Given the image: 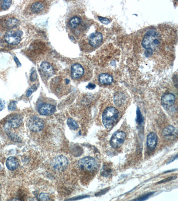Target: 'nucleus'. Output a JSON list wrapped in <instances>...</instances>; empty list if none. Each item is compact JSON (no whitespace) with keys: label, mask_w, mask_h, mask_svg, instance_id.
Segmentation results:
<instances>
[{"label":"nucleus","mask_w":178,"mask_h":201,"mask_svg":"<svg viewBox=\"0 0 178 201\" xmlns=\"http://www.w3.org/2000/svg\"><path fill=\"white\" fill-rule=\"evenodd\" d=\"M28 125L31 131L38 132L43 129L44 124L40 118L37 116H33L29 119Z\"/></svg>","instance_id":"nucleus-7"},{"label":"nucleus","mask_w":178,"mask_h":201,"mask_svg":"<svg viewBox=\"0 0 178 201\" xmlns=\"http://www.w3.org/2000/svg\"><path fill=\"white\" fill-rule=\"evenodd\" d=\"M108 189H104V190H102L101 191L97 193V194H96L95 196H99L102 195H103V194H105L107 191Z\"/></svg>","instance_id":"nucleus-33"},{"label":"nucleus","mask_w":178,"mask_h":201,"mask_svg":"<svg viewBox=\"0 0 178 201\" xmlns=\"http://www.w3.org/2000/svg\"><path fill=\"white\" fill-rule=\"evenodd\" d=\"M81 23L80 19L78 17H74L71 19L69 22V25L72 29L76 28L77 27L80 25Z\"/></svg>","instance_id":"nucleus-20"},{"label":"nucleus","mask_w":178,"mask_h":201,"mask_svg":"<svg viewBox=\"0 0 178 201\" xmlns=\"http://www.w3.org/2000/svg\"><path fill=\"white\" fill-rule=\"evenodd\" d=\"M79 166L82 170L90 172L96 170L98 167L95 160L91 157H86L80 160Z\"/></svg>","instance_id":"nucleus-4"},{"label":"nucleus","mask_w":178,"mask_h":201,"mask_svg":"<svg viewBox=\"0 0 178 201\" xmlns=\"http://www.w3.org/2000/svg\"><path fill=\"white\" fill-rule=\"evenodd\" d=\"M39 199L40 201L51 200L50 197L47 193H41L39 196Z\"/></svg>","instance_id":"nucleus-24"},{"label":"nucleus","mask_w":178,"mask_h":201,"mask_svg":"<svg viewBox=\"0 0 178 201\" xmlns=\"http://www.w3.org/2000/svg\"><path fill=\"white\" fill-rule=\"evenodd\" d=\"M16 103L17 102L16 101H13V102H11L8 107L9 111H12L15 110L17 108Z\"/></svg>","instance_id":"nucleus-28"},{"label":"nucleus","mask_w":178,"mask_h":201,"mask_svg":"<svg viewBox=\"0 0 178 201\" xmlns=\"http://www.w3.org/2000/svg\"><path fill=\"white\" fill-rule=\"evenodd\" d=\"M154 192H151L148 193V194H145V195H143L142 196L140 197V198H138L137 199H136L135 200L136 201H144L147 199L149 197L151 196L152 195H153Z\"/></svg>","instance_id":"nucleus-25"},{"label":"nucleus","mask_w":178,"mask_h":201,"mask_svg":"<svg viewBox=\"0 0 178 201\" xmlns=\"http://www.w3.org/2000/svg\"><path fill=\"white\" fill-rule=\"evenodd\" d=\"M176 178V177H170V178H168L166 179L163 180L160 182H159L158 183V184L166 182H169V181L173 180L175 179Z\"/></svg>","instance_id":"nucleus-31"},{"label":"nucleus","mask_w":178,"mask_h":201,"mask_svg":"<svg viewBox=\"0 0 178 201\" xmlns=\"http://www.w3.org/2000/svg\"><path fill=\"white\" fill-rule=\"evenodd\" d=\"M161 103L163 107L169 108L173 106L176 101V97L172 93H166L161 97Z\"/></svg>","instance_id":"nucleus-10"},{"label":"nucleus","mask_w":178,"mask_h":201,"mask_svg":"<svg viewBox=\"0 0 178 201\" xmlns=\"http://www.w3.org/2000/svg\"><path fill=\"white\" fill-rule=\"evenodd\" d=\"M22 32L20 31H10L4 36L5 41L9 44L15 45L18 44L21 40V36Z\"/></svg>","instance_id":"nucleus-5"},{"label":"nucleus","mask_w":178,"mask_h":201,"mask_svg":"<svg viewBox=\"0 0 178 201\" xmlns=\"http://www.w3.org/2000/svg\"><path fill=\"white\" fill-rule=\"evenodd\" d=\"M12 1H3L1 3V8L4 10H7L11 5Z\"/></svg>","instance_id":"nucleus-23"},{"label":"nucleus","mask_w":178,"mask_h":201,"mask_svg":"<svg viewBox=\"0 0 178 201\" xmlns=\"http://www.w3.org/2000/svg\"><path fill=\"white\" fill-rule=\"evenodd\" d=\"M99 20L103 23L105 24H108L109 23L110 21L108 19L105 18H103V17H99Z\"/></svg>","instance_id":"nucleus-29"},{"label":"nucleus","mask_w":178,"mask_h":201,"mask_svg":"<svg viewBox=\"0 0 178 201\" xmlns=\"http://www.w3.org/2000/svg\"><path fill=\"white\" fill-rule=\"evenodd\" d=\"M126 136L123 132H118L113 134L110 141L111 146L115 149H119L123 145Z\"/></svg>","instance_id":"nucleus-6"},{"label":"nucleus","mask_w":178,"mask_h":201,"mask_svg":"<svg viewBox=\"0 0 178 201\" xmlns=\"http://www.w3.org/2000/svg\"><path fill=\"white\" fill-rule=\"evenodd\" d=\"M87 88H88L89 89H94L95 88V85H94L93 84L90 83L87 86Z\"/></svg>","instance_id":"nucleus-36"},{"label":"nucleus","mask_w":178,"mask_h":201,"mask_svg":"<svg viewBox=\"0 0 178 201\" xmlns=\"http://www.w3.org/2000/svg\"><path fill=\"white\" fill-rule=\"evenodd\" d=\"M176 128L173 126H169L166 127L163 131V134L165 136L169 137L176 133Z\"/></svg>","instance_id":"nucleus-19"},{"label":"nucleus","mask_w":178,"mask_h":201,"mask_svg":"<svg viewBox=\"0 0 178 201\" xmlns=\"http://www.w3.org/2000/svg\"><path fill=\"white\" fill-rule=\"evenodd\" d=\"M14 60L15 61L16 63L17 66H18V67H19L21 66V64L17 57H14Z\"/></svg>","instance_id":"nucleus-34"},{"label":"nucleus","mask_w":178,"mask_h":201,"mask_svg":"<svg viewBox=\"0 0 178 201\" xmlns=\"http://www.w3.org/2000/svg\"><path fill=\"white\" fill-rule=\"evenodd\" d=\"M99 82L103 85H110L113 82V78L107 73H101L99 77Z\"/></svg>","instance_id":"nucleus-17"},{"label":"nucleus","mask_w":178,"mask_h":201,"mask_svg":"<svg viewBox=\"0 0 178 201\" xmlns=\"http://www.w3.org/2000/svg\"><path fill=\"white\" fill-rule=\"evenodd\" d=\"M45 5L43 2H36L32 4L31 6V10L34 14H38L44 10Z\"/></svg>","instance_id":"nucleus-16"},{"label":"nucleus","mask_w":178,"mask_h":201,"mask_svg":"<svg viewBox=\"0 0 178 201\" xmlns=\"http://www.w3.org/2000/svg\"><path fill=\"white\" fill-rule=\"evenodd\" d=\"M22 118L19 115L11 116L7 119L4 126L5 130L18 128L22 124Z\"/></svg>","instance_id":"nucleus-8"},{"label":"nucleus","mask_w":178,"mask_h":201,"mask_svg":"<svg viewBox=\"0 0 178 201\" xmlns=\"http://www.w3.org/2000/svg\"><path fill=\"white\" fill-rule=\"evenodd\" d=\"M142 121H143V118H142L141 113L140 111V109L138 108L137 111V121L139 124H140L142 123Z\"/></svg>","instance_id":"nucleus-27"},{"label":"nucleus","mask_w":178,"mask_h":201,"mask_svg":"<svg viewBox=\"0 0 178 201\" xmlns=\"http://www.w3.org/2000/svg\"><path fill=\"white\" fill-rule=\"evenodd\" d=\"M103 36L99 32H96L91 34L89 37V44L91 46L96 48L103 42Z\"/></svg>","instance_id":"nucleus-9"},{"label":"nucleus","mask_w":178,"mask_h":201,"mask_svg":"<svg viewBox=\"0 0 178 201\" xmlns=\"http://www.w3.org/2000/svg\"><path fill=\"white\" fill-rule=\"evenodd\" d=\"M5 101L2 99L0 98V111H2L5 107Z\"/></svg>","instance_id":"nucleus-32"},{"label":"nucleus","mask_w":178,"mask_h":201,"mask_svg":"<svg viewBox=\"0 0 178 201\" xmlns=\"http://www.w3.org/2000/svg\"><path fill=\"white\" fill-rule=\"evenodd\" d=\"M56 109L55 106L51 104L45 103L39 107L38 111L42 115H51L55 113Z\"/></svg>","instance_id":"nucleus-11"},{"label":"nucleus","mask_w":178,"mask_h":201,"mask_svg":"<svg viewBox=\"0 0 178 201\" xmlns=\"http://www.w3.org/2000/svg\"><path fill=\"white\" fill-rule=\"evenodd\" d=\"M157 142V136L154 132H151L147 136V146L151 150H153L156 148Z\"/></svg>","instance_id":"nucleus-13"},{"label":"nucleus","mask_w":178,"mask_h":201,"mask_svg":"<svg viewBox=\"0 0 178 201\" xmlns=\"http://www.w3.org/2000/svg\"><path fill=\"white\" fill-rule=\"evenodd\" d=\"M67 124L71 129L76 130L79 128L78 124L71 118H69L67 120Z\"/></svg>","instance_id":"nucleus-22"},{"label":"nucleus","mask_w":178,"mask_h":201,"mask_svg":"<svg viewBox=\"0 0 178 201\" xmlns=\"http://www.w3.org/2000/svg\"><path fill=\"white\" fill-rule=\"evenodd\" d=\"M6 165L7 168L10 170H15L18 167V161L14 157H9L6 161Z\"/></svg>","instance_id":"nucleus-15"},{"label":"nucleus","mask_w":178,"mask_h":201,"mask_svg":"<svg viewBox=\"0 0 178 201\" xmlns=\"http://www.w3.org/2000/svg\"><path fill=\"white\" fill-rule=\"evenodd\" d=\"M68 165V161L65 156L63 155L57 156L53 158L51 163L52 167L56 171H63L67 169Z\"/></svg>","instance_id":"nucleus-3"},{"label":"nucleus","mask_w":178,"mask_h":201,"mask_svg":"<svg viewBox=\"0 0 178 201\" xmlns=\"http://www.w3.org/2000/svg\"><path fill=\"white\" fill-rule=\"evenodd\" d=\"M37 89H38V86H37L36 85H33V86H32L28 90L26 93V96L27 97H30L32 94Z\"/></svg>","instance_id":"nucleus-26"},{"label":"nucleus","mask_w":178,"mask_h":201,"mask_svg":"<svg viewBox=\"0 0 178 201\" xmlns=\"http://www.w3.org/2000/svg\"><path fill=\"white\" fill-rule=\"evenodd\" d=\"M119 111L114 107H109L104 111L102 122L106 129L110 130L115 125L119 117Z\"/></svg>","instance_id":"nucleus-2"},{"label":"nucleus","mask_w":178,"mask_h":201,"mask_svg":"<svg viewBox=\"0 0 178 201\" xmlns=\"http://www.w3.org/2000/svg\"><path fill=\"white\" fill-rule=\"evenodd\" d=\"M111 169L110 167L107 165H104L102 168L101 174L102 176L107 177L111 175Z\"/></svg>","instance_id":"nucleus-21"},{"label":"nucleus","mask_w":178,"mask_h":201,"mask_svg":"<svg viewBox=\"0 0 178 201\" xmlns=\"http://www.w3.org/2000/svg\"><path fill=\"white\" fill-rule=\"evenodd\" d=\"M89 197L88 195H83L81 196L77 197L76 198H75V199H71L70 200H78V199H84V198H86V197Z\"/></svg>","instance_id":"nucleus-35"},{"label":"nucleus","mask_w":178,"mask_h":201,"mask_svg":"<svg viewBox=\"0 0 178 201\" xmlns=\"http://www.w3.org/2000/svg\"><path fill=\"white\" fill-rule=\"evenodd\" d=\"M19 24V21L15 18H10L6 21L5 26L9 29L14 28Z\"/></svg>","instance_id":"nucleus-18"},{"label":"nucleus","mask_w":178,"mask_h":201,"mask_svg":"<svg viewBox=\"0 0 178 201\" xmlns=\"http://www.w3.org/2000/svg\"><path fill=\"white\" fill-rule=\"evenodd\" d=\"M37 78H38V76L36 71L32 72L31 73L30 76V80L32 82H34L36 80H37Z\"/></svg>","instance_id":"nucleus-30"},{"label":"nucleus","mask_w":178,"mask_h":201,"mask_svg":"<svg viewBox=\"0 0 178 201\" xmlns=\"http://www.w3.org/2000/svg\"><path fill=\"white\" fill-rule=\"evenodd\" d=\"M84 69L82 65L79 64H75L72 65L71 68V75L74 79L79 78L83 75Z\"/></svg>","instance_id":"nucleus-12"},{"label":"nucleus","mask_w":178,"mask_h":201,"mask_svg":"<svg viewBox=\"0 0 178 201\" xmlns=\"http://www.w3.org/2000/svg\"><path fill=\"white\" fill-rule=\"evenodd\" d=\"M40 68L42 71L48 77H51L55 74V70L52 66L47 62H42Z\"/></svg>","instance_id":"nucleus-14"},{"label":"nucleus","mask_w":178,"mask_h":201,"mask_svg":"<svg viewBox=\"0 0 178 201\" xmlns=\"http://www.w3.org/2000/svg\"><path fill=\"white\" fill-rule=\"evenodd\" d=\"M162 37L157 30L151 29L144 35L141 42L142 46L146 51L153 52V50L160 45Z\"/></svg>","instance_id":"nucleus-1"}]
</instances>
